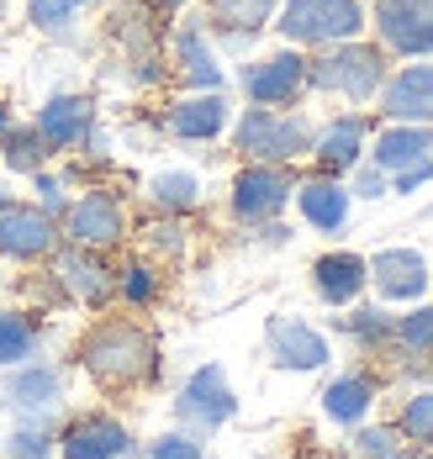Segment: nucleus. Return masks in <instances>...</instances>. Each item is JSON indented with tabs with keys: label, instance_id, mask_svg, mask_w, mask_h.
<instances>
[{
	"label": "nucleus",
	"instance_id": "f257e3e1",
	"mask_svg": "<svg viewBox=\"0 0 433 459\" xmlns=\"http://www.w3.org/2000/svg\"><path fill=\"white\" fill-rule=\"evenodd\" d=\"M74 359H80V369L96 380L100 391H138L148 380H159V338L148 333L143 322L100 317L85 327Z\"/></svg>",
	"mask_w": 433,
	"mask_h": 459
},
{
	"label": "nucleus",
	"instance_id": "f03ea898",
	"mask_svg": "<svg viewBox=\"0 0 433 459\" xmlns=\"http://www.w3.org/2000/svg\"><path fill=\"white\" fill-rule=\"evenodd\" d=\"M385 85V48L376 43H338L328 48L323 58H307V91H323V95H343L354 106L376 100Z\"/></svg>",
	"mask_w": 433,
	"mask_h": 459
},
{
	"label": "nucleus",
	"instance_id": "7ed1b4c3",
	"mask_svg": "<svg viewBox=\"0 0 433 459\" xmlns=\"http://www.w3.org/2000/svg\"><path fill=\"white\" fill-rule=\"evenodd\" d=\"M317 127L301 111H270V106H248L233 127V148L248 164H290L301 153H312Z\"/></svg>",
	"mask_w": 433,
	"mask_h": 459
},
{
	"label": "nucleus",
	"instance_id": "20e7f679",
	"mask_svg": "<svg viewBox=\"0 0 433 459\" xmlns=\"http://www.w3.org/2000/svg\"><path fill=\"white\" fill-rule=\"evenodd\" d=\"M275 32L296 48H338L365 32V5L359 0H286Z\"/></svg>",
	"mask_w": 433,
	"mask_h": 459
},
{
	"label": "nucleus",
	"instance_id": "39448f33",
	"mask_svg": "<svg viewBox=\"0 0 433 459\" xmlns=\"http://www.w3.org/2000/svg\"><path fill=\"white\" fill-rule=\"evenodd\" d=\"M233 417H238V391H233V380H228L222 365L191 369L186 385L175 391V422H180L186 433H195V438L228 428Z\"/></svg>",
	"mask_w": 433,
	"mask_h": 459
},
{
	"label": "nucleus",
	"instance_id": "423d86ee",
	"mask_svg": "<svg viewBox=\"0 0 433 459\" xmlns=\"http://www.w3.org/2000/svg\"><path fill=\"white\" fill-rule=\"evenodd\" d=\"M64 391H69V375L53 359H32V365L0 369V402L27 422H53L64 407Z\"/></svg>",
	"mask_w": 433,
	"mask_h": 459
},
{
	"label": "nucleus",
	"instance_id": "0eeeda50",
	"mask_svg": "<svg viewBox=\"0 0 433 459\" xmlns=\"http://www.w3.org/2000/svg\"><path fill=\"white\" fill-rule=\"evenodd\" d=\"M290 195H296L290 164H243L238 175H233L228 206H233L238 222L259 228V222H281V212L290 206Z\"/></svg>",
	"mask_w": 433,
	"mask_h": 459
},
{
	"label": "nucleus",
	"instance_id": "6e6552de",
	"mask_svg": "<svg viewBox=\"0 0 433 459\" xmlns=\"http://www.w3.org/2000/svg\"><path fill=\"white\" fill-rule=\"evenodd\" d=\"M264 354L270 365L286 375H317L333 359V343L323 327H312L307 317H270L264 322Z\"/></svg>",
	"mask_w": 433,
	"mask_h": 459
},
{
	"label": "nucleus",
	"instance_id": "1a4fd4ad",
	"mask_svg": "<svg viewBox=\"0 0 433 459\" xmlns=\"http://www.w3.org/2000/svg\"><path fill=\"white\" fill-rule=\"evenodd\" d=\"M238 85H243V95H248V106H270V111L296 106V100H301V91H307V58H301L296 48L264 53V58L243 64Z\"/></svg>",
	"mask_w": 433,
	"mask_h": 459
},
{
	"label": "nucleus",
	"instance_id": "9d476101",
	"mask_svg": "<svg viewBox=\"0 0 433 459\" xmlns=\"http://www.w3.org/2000/svg\"><path fill=\"white\" fill-rule=\"evenodd\" d=\"M64 238L74 243V248H117L122 238H127V206L111 195V190H85L69 212H64Z\"/></svg>",
	"mask_w": 433,
	"mask_h": 459
},
{
	"label": "nucleus",
	"instance_id": "9b49d317",
	"mask_svg": "<svg viewBox=\"0 0 433 459\" xmlns=\"http://www.w3.org/2000/svg\"><path fill=\"white\" fill-rule=\"evenodd\" d=\"M58 217H48L43 206H5L0 212V259H16V264H38V259H48L58 254Z\"/></svg>",
	"mask_w": 433,
	"mask_h": 459
},
{
	"label": "nucleus",
	"instance_id": "f8f14e48",
	"mask_svg": "<svg viewBox=\"0 0 433 459\" xmlns=\"http://www.w3.org/2000/svg\"><path fill=\"white\" fill-rule=\"evenodd\" d=\"M133 433L111 412H80L58 428V459H127Z\"/></svg>",
	"mask_w": 433,
	"mask_h": 459
},
{
	"label": "nucleus",
	"instance_id": "ddd939ff",
	"mask_svg": "<svg viewBox=\"0 0 433 459\" xmlns=\"http://www.w3.org/2000/svg\"><path fill=\"white\" fill-rule=\"evenodd\" d=\"M376 32L385 53L429 58L433 53V0H376Z\"/></svg>",
	"mask_w": 433,
	"mask_h": 459
},
{
	"label": "nucleus",
	"instance_id": "4468645a",
	"mask_svg": "<svg viewBox=\"0 0 433 459\" xmlns=\"http://www.w3.org/2000/svg\"><path fill=\"white\" fill-rule=\"evenodd\" d=\"M365 270H370V285H376L381 301H407V307H418L433 285V270L418 248H381L376 259H365Z\"/></svg>",
	"mask_w": 433,
	"mask_h": 459
},
{
	"label": "nucleus",
	"instance_id": "2eb2a0df",
	"mask_svg": "<svg viewBox=\"0 0 433 459\" xmlns=\"http://www.w3.org/2000/svg\"><path fill=\"white\" fill-rule=\"evenodd\" d=\"M53 280L64 290V301H80V307H106L117 296V275L100 264L96 248H58L53 254Z\"/></svg>",
	"mask_w": 433,
	"mask_h": 459
},
{
	"label": "nucleus",
	"instance_id": "dca6fc26",
	"mask_svg": "<svg viewBox=\"0 0 433 459\" xmlns=\"http://www.w3.org/2000/svg\"><path fill=\"white\" fill-rule=\"evenodd\" d=\"M111 38L122 43L127 53V74H133V85H153L164 69H159V27H153V16H148L138 0H122L117 11H111Z\"/></svg>",
	"mask_w": 433,
	"mask_h": 459
},
{
	"label": "nucleus",
	"instance_id": "f3484780",
	"mask_svg": "<svg viewBox=\"0 0 433 459\" xmlns=\"http://www.w3.org/2000/svg\"><path fill=\"white\" fill-rule=\"evenodd\" d=\"M91 127H96V100L91 95H48L43 111H38V122H32V133L48 143V153L80 148V143L91 138Z\"/></svg>",
	"mask_w": 433,
	"mask_h": 459
},
{
	"label": "nucleus",
	"instance_id": "a211bd4d",
	"mask_svg": "<svg viewBox=\"0 0 433 459\" xmlns=\"http://www.w3.org/2000/svg\"><path fill=\"white\" fill-rule=\"evenodd\" d=\"M381 111L391 117V122L433 127V64H407V69L385 74V85H381Z\"/></svg>",
	"mask_w": 433,
	"mask_h": 459
},
{
	"label": "nucleus",
	"instance_id": "6ab92c4d",
	"mask_svg": "<svg viewBox=\"0 0 433 459\" xmlns=\"http://www.w3.org/2000/svg\"><path fill=\"white\" fill-rule=\"evenodd\" d=\"M228 117H233V106H228L222 91H195L164 111V133L180 143H212V138H222Z\"/></svg>",
	"mask_w": 433,
	"mask_h": 459
},
{
	"label": "nucleus",
	"instance_id": "aec40b11",
	"mask_svg": "<svg viewBox=\"0 0 433 459\" xmlns=\"http://www.w3.org/2000/svg\"><path fill=\"white\" fill-rule=\"evenodd\" d=\"M365 143H370V117H359V111H349V117H333L328 127H317V138H312V153H317V169L323 175H349V169H359V159H365Z\"/></svg>",
	"mask_w": 433,
	"mask_h": 459
},
{
	"label": "nucleus",
	"instance_id": "412c9836",
	"mask_svg": "<svg viewBox=\"0 0 433 459\" xmlns=\"http://www.w3.org/2000/svg\"><path fill=\"white\" fill-rule=\"evenodd\" d=\"M365 285H370V270H365V259L349 254V248H333V254H323V259L312 264V290H317V301H328V307H354V301L365 296Z\"/></svg>",
	"mask_w": 433,
	"mask_h": 459
},
{
	"label": "nucleus",
	"instance_id": "4be33fe9",
	"mask_svg": "<svg viewBox=\"0 0 433 459\" xmlns=\"http://www.w3.org/2000/svg\"><path fill=\"white\" fill-rule=\"evenodd\" d=\"M433 153V127H412V122H391L385 133H376L370 143V164L381 169V175H407L412 164H423Z\"/></svg>",
	"mask_w": 433,
	"mask_h": 459
},
{
	"label": "nucleus",
	"instance_id": "5701e85b",
	"mask_svg": "<svg viewBox=\"0 0 433 459\" xmlns=\"http://www.w3.org/2000/svg\"><path fill=\"white\" fill-rule=\"evenodd\" d=\"M376 396H381V380L370 369H343V375H333L323 385V412L333 422H343V428H359L370 417V407H376Z\"/></svg>",
	"mask_w": 433,
	"mask_h": 459
},
{
	"label": "nucleus",
	"instance_id": "b1692460",
	"mask_svg": "<svg viewBox=\"0 0 433 459\" xmlns=\"http://www.w3.org/2000/svg\"><path fill=\"white\" fill-rule=\"evenodd\" d=\"M349 185H338L333 175H312V180L296 185V206H301V217L312 222L317 232H338L349 222Z\"/></svg>",
	"mask_w": 433,
	"mask_h": 459
},
{
	"label": "nucleus",
	"instance_id": "393cba45",
	"mask_svg": "<svg viewBox=\"0 0 433 459\" xmlns=\"http://www.w3.org/2000/svg\"><path fill=\"white\" fill-rule=\"evenodd\" d=\"M175 64H180L191 95L195 91H222V85H228L217 53H212V43H206V27H195V22H186V27L175 32Z\"/></svg>",
	"mask_w": 433,
	"mask_h": 459
},
{
	"label": "nucleus",
	"instance_id": "a878e982",
	"mask_svg": "<svg viewBox=\"0 0 433 459\" xmlns=\"http://www.w3.org/2000/svg\"><path fill=\"white\" fill-rule=\"evenodd\" d=\"M43 359V322L32 312H0V369H16V365H32Z\"/></svg>",
	"mask_w": 433,
	"mask_h": 459
},
{
	"label": "nucleus",
	"instance_id": "bb28decb",
	"mask_svg": "<svg viewBox=\"0 0 433 459\" xmlns=\"http://www.w3.org/2000/svg\"><path fill=\"white\" fill-rule=\"evenodd\" d=\"M148 201L164 217H186V212L201 206V175H191V169H159L148 180Z\"/></svg>",
	"mask_w": 433,
	"mask_h": 459
},
{
	"label": "nucleus",
	"instance_id": "cd10ccee",
	"mask_svg": "<svg viewBox=\"0 0 433 459\" xmlns=\"http://www.w3.org/2000/svg\"><path fill=\"white\" fill-rule=\"evenodd\" d=\"M212 5V22L217 32H238V38H259L275 16L281 0H206Z\"/></svg>",
	"mask_w": 433,
	"mask_h": 459
},
{
	"label": "nucleus",
	"instance_id": "c85d7f7f",
	"mask_svg": "<svg viewBox=\"0 0 433 459\" xmlns=\"http://www.w3.org/2000/svg\"><path fill=\"white\" fill-rule=\"evenodd\" d=\"M0 153H5V164L16 175H43V164H48V143L38 138L32 127H16V122L0 133Z\"/></svg>",
	"mask_w": 433,
	"mask_h": 459
},
{
	"label": "nucleus",
	"instance_id": "c756f323",
	"mask_svg": "<svg viewBox=\"0 0 433 459\" xmlns=\"http://www.w3.org/2000/svg\"><path fill=\"white\" fill-rule=\"evenodd\" d=\"M53 455H58L53 422H27V417H16V433L0 444V459H53Z\"/></svg>",
	"mask_w": 433,
	"mask_h": 459
},
{
	"label": "nucleus",
	"instance_id": "7c9ffc66",
	"mask_svg": "<svg viewBox=\"0 0 433 459\" xmlns=\"http://www.w3.org/2000/svg\"><path fill=\"white\" fill-rule=\"evenodd\" d=\"M412 449H433V385H423V391H412L407 402H402V412H396V422H391Z\"/></svg>",
	"mask_w": 433,
	"mask_h": 459
},
{
	"label": "nucleus",
	"instance_id": "2f4dec72",
	"mask_svg": "<svg viewBox=\"0 0 433 459\" xmlns=\"http://www.w3.org/2000/svg\"><path fill=\"white\" fill-rule=\"evenodd\" d=\"M338 327H343L359 349H385L391 333H396V317H391L385 307H354L349 317H338Z\"/></svg>",
	"mask_w": 433,
	"mask_h": 459
},
{
	"label": "nucleus",
	"instance_id": "473e14b6",
	"mask_svg": "<svg viewBox=\"0 0 433 459\" xmlns=\"http://www.w3.org/2000/svg\"><path fill=\"white\" fill-rule=\"evenodd\" d=\"M85 5H100V0H27V22H32L38 32H48V38H69L74 16H80Z\"/></svg>",
	"mask_w": 433,
	"mask_h": 459
},
{
	"label": "nucleus",
	"instance_id": "72a5a7b5",
	"mask_svg": "<svg viewBox=\"0 0 433 459\" xmlns=\"http://www.w3.org/2000/svg\"><path fill=\"white\" fill-rule=\"evenodd\" d=\"M391 343L407 349V354H433V307L429 301H418V307H407V312L396 317Z\"/></svg>",
	"mask_w": 433,
	"mask_h": 459
},
{
	"label": "nucleus",
	"instance_id": "f704fd0d",
	"mask_svg": "<svg viewBox=\"0 0 433 459\" xmlns=\"http://www.w3.org/2000/svg\"><path fill=\"white\" fill-rule=\"evenodd\" d=\"M159 270L148 264V259H133L127 270H117V296L127 301V307H153L159 301Z\"/></svg>",
	"mask_w": 433,
	"mask_h": 459
},
{
	"label": "nucleus",
	"instance_id": "c9c22d12",
	"mask_svg": "<svg viewBox=\"0 0 433 459\" xmlns=\"http://www.w3.org/2000/svg\"><path fill=\"white\" fill-rule=\"evenodd\" d=\"M349 449H354V459H385V455H396L402 449V433L391 428V422H359L354 428V438H349Z\"/></svg>",
	"mask_w": 433,
	"mask_h": 459
},
{
	"label": "nucleus",
	"instance_id": "e433bc0d",
	"mask_svg": "<svg viewBox=\"0 0 433 459\" xmlns=\"http://www.w3.org/2000/svg\"><path fill=\"white\" fill-rule=\"evenodd\" d=\"M148 459H206V449H201L195 433L175 428V433H159V438L148 444Z\"/></svg>",
	"mask_w": 433,
	"mask_h": 459
},
{
	"label": "nucleus",
	"instance_id": "4c0bfd02",
	"mask_svg": "<svg viewBox=\"0 0 433 459\" xmlns=\"http://www.w3.org/2000/svg\"><path fill=\"white\" fill-rule=\"evenodd\" d=\"M349 195H359V201H381V195H391V175H381L376 164H359V169H354V185H349Z\"/></svg>",
	"mask_w": 433,
	"mask_h": 459
},
{
	"label": "nucleus",
	"instance_id": "58836bf2",
	"mask_svg": "<svg viewBox=\"0 0 433 459\" xmlns=\"http://www.w3.org/2000/svg\"><path fill=\"white\" fill-rule=\"evenodd\" d=\"M32 185H38V206H43L48 217L69 212V206H64V180H53L48 169H43V175H32Z\"/></svg>",
	"mask_w": 433,
	"mask_h": 459
},
{
	"label": "nucleus",
	"instance_id": "ea45409f",
	"mask_svg": "<svg viewBox=\"0 0 433 459\" xmlns=\"http://www.w3.org/2000/svg\"><path fill=\"white\" fill-rule=\"evenodd\" d=\"M429 180H433V153L423 159V164H412L407 175H396V180H391V190H396V195H418Z\"/></svg>",
	"mask_w": 433,
	"mask_h": 459
},
{
	"label": "nucleus",
	"instance_id": "a19ab883",
	"mask_svg": "<svg viewBox=\"0 0 433 459\" xmlns=\"http://www.w3.org/2000/svg\"><path fill=\"white\" fill-rule=\"evenodd\" d=\"M148 232H153V248H159V254H180V248H186V238H180L186 228H180V222H153Z\"/></svg>",
	"mask_w": 433,
	"mask_h": 459
},
{
	"label": "nucleus",
	"instance_id": "79ce46f5",
	"mask_svg": "<svg viewBox=\"0 0 433 459\" xmlns=\"http://www.w3.org/2000/svg\"><path fill=\"white\" fill-rule=\"evenodd\" d=\"M385 459H418V449L407 444V449H396V455H385Z\"/></svg>",
	"mask_w": 433,
	"mask_h": 459
},
{
	"label": "nucleus",
	"instance_id": "37998d69",
	"mask_svg": "<svg viewBox=\"0 0 433 459\" xmlns=\"http://www.w3.org/2000/svg\"><path fill=\"white\" fill-rule=\"evenodd\" d=\"M148 5H164V11H175V5H186V0H148Z\"/></svg>",
	"mask_w": 433,
	"mask_h": 459
},
{
	"label": "nucleus",
	"instance_id": "c03bdc74",
	"mask_svg": "<svg viewBox=\"0 0 433 459\" xmlns=\"http://www.w3.org/2000/svg\"><path fill=\"white\" fill-rule=\"evenodd\" d=\"M5 127H11V111H5V106H0V133H5Z\"/></svg>",
	"mask_w": 433,
	"mask_h": 459
},
{
	"label": "nucleus",
	"instance_id": "a18cd8bd",
	"mask_svg": "<svg viewBox=\"0 0 433 459\" xmlns=\"http://www.w3.org/2000/svg\"><path fill=\"white\" fill-rule=\"evenodd\" d=\"M5 206H11V195H5V185H0V212H5Z\"/></svg>",
	"mask_w": 433,
	"mask_h": 459
},
{
	"label": "nucleus",
	"instance_id": "49530a36",
	"mask_svg": "<svg viewBox=\"0 0 433 459\" xmlns=\"http://www.w3.org/2000/svg\"><path fill=\"white\" fill-rule=\"evenodd\" d=\"M5 5H11V0H0V22H5Z\"/></svg>",
	"mask_w": 433,
	"mask_h": 459
}]
</instances>
